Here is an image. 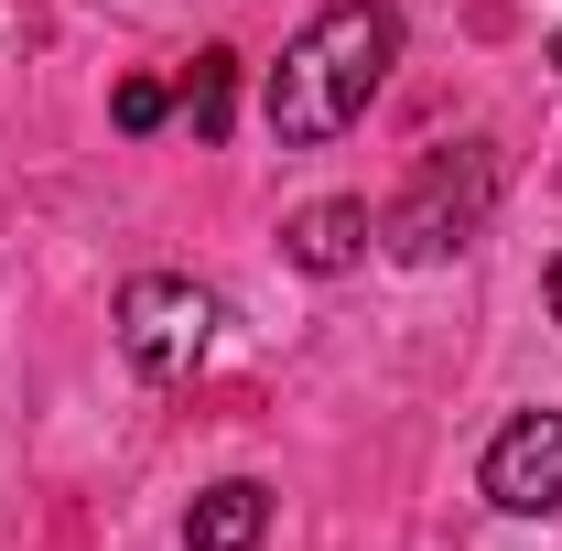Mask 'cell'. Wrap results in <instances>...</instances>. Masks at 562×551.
<instances>
[{"instance_id": "8", "label": "cell", "mask_w": 562, "mask_h": 551, "mask_svg": "<svg viewBox=\"0 0 562 551\" xmlns=\"http://www.w3.org/2000/svg\"><path fill=\"white\" fill-rule=\"evenodd\" d=\"M162 120H173V87L162 76H131L120 87V131H162Z\"/></svg>"}, {"instance_id": "7", "label": "cell", "mask_w": 562, "mask_h": 551, "mask_svg": "<svg viewBox=\"0 0 562 551\" xmlns=\"http://www.w3.org/2000/svg\"><path fill=\"white\" fill-rule=\"evenodd\" d=\"M184 120H195V140H227V120H238V55L227 44H206L184 66Z\"/></svg>"}, {"instance_id": "2", "label": "cell", "mask_w": 562, "mask_h": 551, "mask_svg": "<svg viewBox=\"0 0 562 551\" xmlns=\"http://www.w3.org/2000/svg\"><path fill=\"white\" fill-rule=\"evenodd\" d=\"M497 216V151L487 140H454V151H432L412 173V195L379 216V249L401 260V271H432V260H454V249H476Z\"/></svg>"}, {"instance_id": "4", "label": "cell", "mask_w": 562, "mask_h": 551, "mask_svg": "<svg viewBox=\"0 0 562 551\" xmlns=\"http://www.w3.org/2000/svg\"><path fill=\"white\" fill-rule=\"evenodd\" d=\"M487 508H508V519H552L562 508V412H519L487 443Z\"/></svg>"}, {"instance_id": "1", "label": "cell", "mask_w": 562, "mask_h": 551, "mask_svg": "<svg viewBox=\"0 0 562 551\" xmlns=\"http://www.w3.org/2000/svg\"><path fill=\"white\" fill-rule=\"evenodd\" d=\"M390 66H401V11L390 0H336V11H314L281 44L271 87H260V120H271V140L314 151V140L368 120V98L390 87Z\"/></svg>"}, {"instance_id": "9", "label": "cell", "mask_w": 562, "mask_h": 551, "mask_svg": "<svg viewBox=\"0 0 562 551\" xmlns=\"http://www.w3.org/2000/svg\"><path fill=\"white\" fill-rule=\"evenodd\" d=\"M541 303H552V314H562V260H552V271H541Z\"/></svg>"}, {"instance_id": "3", "label": "cell", "mask_w": 562, "mask_h": 551, "mask_svg": "<svg viewBox=\"0 0 562 551\" xmlns=\"http://www.w3.org/2000/svg\"><path fill=\"white\" fill-rule=\"evenodd\" d=\"M109 325H120V357H131L140 379H195L206 346H216V292L184 281V271H131Z\"/></svg>"}, {"instance_id": "5", "label": "cell", "mask_w": 562, "mask_h": 551, "mask_svg": "<svg viewBox=\"0 0 562 551\" xmlns=\"http://www.w3.org/2000/svg\"><path fill=\"white\" fill-rule=\"evenodd\" d=\"M368 238H379L368 206H357V195H325V206H303L292 227H281V260H292V271H314V281H336V271L368 260Z\"/></svg>"}, {"instance_id": "6", "label": "cell", "mask_w": 562, "mask_h": 551, "mask_svg": "<svg viewBox=\"0 0 562 551\" xmlns=\"http://www.w3.org/2000/svg\"><path fill=\"white\" fill-rule=\"evenodd\" d=\"M260 530H271V486H249V476L206 486L184 508V551H260Z\"/></svg>"}]
</instances>
